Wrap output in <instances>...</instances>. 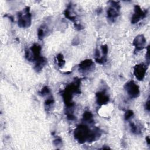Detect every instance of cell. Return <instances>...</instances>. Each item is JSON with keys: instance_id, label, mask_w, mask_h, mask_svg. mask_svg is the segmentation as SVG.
Segmentation results:
<instances>
[{"instance_id": "cell-15", "label": "cell", "mask_w": 150, "mask_h": 150, "mask_svg": "<svg viewBox=\"0 0 150 150\" xmlns=\"http://www.w3.org/2000/svg\"><path fill=\"white\" fill-rule=\"evenodd\" d=\"M54 103V100L52 96H50L45 101L44 105L46 111H49L53 107Z\"/></svg>"}, {"instance_id": "cell-11", "label": "cell", "mask_w": 150, "mask_h": 150, "mask_svg": "<svg viewBox=\"0 0 150 150\" xmlns=\"http://www.w3.org/2000/svg\"><path fill=\"white\" fill-rule=\"evenodd\" d=\"M72 11V5L71 4H69V5L67 6V8L64 10V16L74 22V24L77 23V20H76V16L74 15Z\"/></svg>"}, {"instance_id": "cell-19", "label": "cell", "mask_w": 150, "mask_h": 150, "mask_svg": "<svg viewBox=\"0 0 150 150\" xmlns=\"http://www.w3.org/2000/svg\"><path fill=\"white\" fill-rule=\"evenodd\" d=\"M134 113L132 110H128L126 111V112L124 114V119L125 121L129 120L132 117L134 116Z\"/></svg>"}, {"instance_id": "cell-24", "label": "cell", "mask_w": 150, "mask_h": 150, "mask_svg": "<svg viewBox=\"0 0 150 150\" xmlns=\"http://www.w3.org/2000/svg\"><path fill=\"white\" fill-rule=\"evenodd\" d=\"M145 140H146V142L147 144L149 145L150 144V139H149V136H147V137L145 138Z\"/></svg>"}, {"instance_id": "cell-21", "label": "cell", "mask_w": 150, "mask_h": 150, "mask_svg": "<svg viewBox=\"0 0 150 150\" xmlns=\"http://www.w3.org/2000/svg\"><path fill=\"white\" fill-rule=\"evenodd\" d=\"M145 59L146 60V64L148 66L149 64V46H148L146 49V53L145 54Z\"/></svg>"}, {"instance_id": "cell-14", "label": "cell", "mask_w": 150, "mask_h": 150, "mask_svg": "<svg viewBox=\"0 0 150 150\" xmlns=\"http://www.w3.org/2000/svg\"><path fill=\"white\" fill-rule=\"evenodd\" d=\"M48 32L47 26L43 24L42 25L38 30V36L39 39L42 40L46 35V33Z\"/></svg>"}, {"instance_id": "cell-22", "label": "cell", "mask_w": 150, "mask_h": 150, "mask_svg": "<svg viewBox=\"0 0 150 150\" xmlns=\"http://www.w3.org/2000/svg\"><path fill=\"white\" fill-rule=\"evenodd\" d=\"M74 28H76V29H77V30H80L84 28L83 26L80 23H78L74 24Z\"/></svg>"}, {"instance_id": "cell-12", "label": "cell", "mask_w": 150, "mask_h": 150, "mask_svg": "<svg viewBox=\"0 0 150 150\" xmlns=\"http://www.w3.org/2000/svg\"><path fill=\"white\" fill-rule=\"evenodd\" d=\"M46 63H47V59L45 57L42 56L39 60L35 62L34 69L37 72H39L42 70V69L46 64Z\"/></svg>"}, {"instance_id": "cell-9", "label": "cell", "mask_w": 150, "mask_h": 150, "mask_svg": "<svg viewBox=\"0 0 150 150\" xmlns=\"http://www.w3.org/2000/svg\"><path fill=\"white\" fill-rule=\"evenodd\" d=\"M146 44V39L142 34L138 35L133 40V45L135 47L134 53H137V52L142 50L145 46Z\"/></svg>"}, {"instance_id": "cell-10", "label": "cell", "mask_w": 150, "mask_h": 150, "mask_svg": "<svg viewBox=\"0 0 150 150\" xmlns=\"http://www.w3.org/2000/svg\"><path fill=\"white\" fill-rule=\"evenodd\" d=\"M96 102L99 105H106L110 101L109 95L107 93L106 89H103L99 91L96 94Z\"/></svg>"}, {"instance_id": "cell-25", "label": "cell", "mask_w": 150, "mask_h": 150, "mask_svg": "<svg viewBox=\"0 0 150 150\" xmlns=\"http://www.w3.org/2000/svg\"><path fill=\"white\" fill-rule=\"evenodd\" d=\"M5 16H8V18H9L11 20V21L12 22H13V17L12 16H10V15H5Z\"/></svg>"}, {"instance_id": "cell-7", "label": "cell", "mask_w": 150, "mask_h": 150, "mask_svg": "<svg viewBox=\"0 0 150 150\" xmlns=\"http://www.w3.org/2000/svg\"><path fill=\"white\" fill-rule=\"evenodd\" d=\"M148 66L146 64L139 63L134 67V74L138 80L141 81L144 79Z\"/></svg>"}, {"instance_id": "cell-18", "label": "cell", "mask_w": 150, "mask_h": 150, "mask_svg": "<svg viewBox=\"0 0 150 150\" xmlns=\"http://www.w3.org/2000/svg\"><path fill=\"white\" fill-rule=\"evenodd\" d=\"M50 93V90L48 86H44L42 88V90L39 92V94L41 96H45L49 94Z\"/></svg>"}, {"instance_id": "cell-17", "label": "cell", "mask_w": 150, "mask_h": 150, "mask_svg": "<svg viewBox=\"0 0 150 150\" xmlns=\"http://www.w3.org/2000/svg\"><path fill=\"white\" fill-rule=\"evenodd\" d=\"M56 61H57V64L58 65V66L60 68H62L63 67H64V66L65 65V60L64 59V57L62 53H59L56 57Z\"/></svg>"}, {"instance_id": "cell-20", "label": "cell", "mask_w": 150, "mask_h": 150, "mask_svg": "<svg viewBox=\"0 0 150 150\" xmlns=\"http://www.w3.org/2000/svg\"><path fill=\"white\" fill-rule=\"evenodd\" d=\"M53 144L54 145L58 146H61L62 145V140L61 139V138L60 137H57L55 139L53 140Z\"/></svg>"}, {"instance_id": "cell-5", "label": "cell", "mask_w": 150, "mask_h": 150, "mask_svg": "<svg viewBox=\"0 0 150 150\" xmlns=\"http://www.w3.org/2000/svg\"><path fill=\"white\" fill-rule=\"evenodd\" d=\"M124 88L130 98H136L139 96V87L133 80L126 83L124 85Z\"/></svg>"}, {"instance_id": "cell-16", "label": "cell", "mask_w": 150, "mask_h": 150, "mask_svg": "<svg viewBox=\"0 0 150 150\" xmlns=\"http://www.w3.org/2000/svg\"><path fill=\"white\" fill-rule=\"evenodd\" d=\"M129 124L132 133L135 135H139L141 134V128L140 127H138L134 122L132 121L130 122Z\"/></svg>"}, {"instance_id": "cell-6", "label": "cell", "mask_w": 150, "mask_h": 150, "mask_svg": "<svg viewBox=\"0 0 150 150\" xmlns=\"http://www.w3.org/2000/svg\"><path fill=\"white\" fill-rule=\"evenodd\" d=\"M148 13V10L143 11L141 7L136 5L134 6V12L131 17V22L132 24H135L138 23L140 20L143 19L146 17Z\"/></svg>"}, {"instance_id": "cell-13", "label": "cell", "mask_w": 150, "mask_h": 150, "mask_svg": "<svg viewBox=\"0 0 150 150\" xmlns=\"http://www.w3.org/2000/svg\"><path fill=\"white\" fill-rule=\"evenodd\" d=\"M82 121L84 122L89 124L90 125L93 124L94 122V120L93 118V114L89 111H86L83 115Z\"/></svg>"}, {"instance_id": "cell-1", "label": "cell", "mask_w": 150, "mask_h": 150, "mask_svg": "<svg viewBox=\"0 0 150 150\" xmlns=\"http://www.w3.org/2000/svg\"><path fill=\"white\" fill-rule=\"evenodd\" d=\"M91 129L84 124L77 126L74 131V139L80 144H84L88 142Z\"/></svg>"}, {"instance_id": "cell-8", "label": "cell", "mask_w": 150, "mask_h": 150, "mask_svg": "<svg viewBox=\"0 0 150 150\" xmlns=\"http://www.w3.org/2000/svg\"><path fill=\"white\" fill-rule=\"evenodd\" d=\"M94 63L91 59L81 61L79 64V71L83 74H87L92 71L94 69Z\"/></svg>"}, {"instance_id": "cell-4", "label": "cell", "mask_w": 150, "mask_h": 150, "mask_svg": "<svg viewBox=\"0 0 150 150\" xmlns=\"http://www.w3.org/2000/svg\"><path fill=\"white\" fill-rule=\"evenodd\" d=\"M111 6L107 11V19L111 22H114L120 15L121 6L119 2L110 1Z\"/></svg>"}, {"instance_id": "cell-3", "label": "cell", "mask_w": 150, "mask_h": 150, "mask_svg": "<svg viewBox=\"0 0 150 150\" xmlns=\"http://www.w3.org/2000/svg\"><path fill=\"white\" fill-rule=\"evenodd\" d=\"M41 49V46L39 44H33L29 49L25 50V58L29 62H36L42 57Z\"/></svg>"}, {"instance_id": "cell-23", "label": "cell", "mask_w": 150, "mask_h": 150, "mask_svg": "<svg viewBox=\"0 0 150 150\" xmlns=\"http://www.w3.org/2000/svg\"><path fill=\"white\" fill-rule=\"evenodd\" d=\"M149 97H148L147 101L145 102V109L148 111H149L150 110V107H149Z\"/></svg>"}, {"instance_id": "cell-2", "label": "cell", "mask_w": 150, "mask_h": 150, "mask_svg": "<svg viewBox=\"0 0 150 150\" xmlns=\"http://www.w3.org/2000/svg\"><path fill=\"white\" fill-rule=\"evenodd\" d=\"M18 25L20 28H26L30 26L32 23V15L30 8L26 6L18 13Z\"/></svg>"}]
</instances>
